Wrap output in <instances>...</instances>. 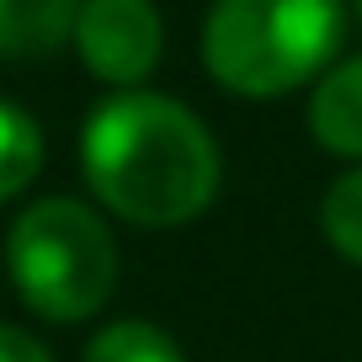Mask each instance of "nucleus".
Masks as SVG:
<instances>
[{"label": "nucleus", "instance_id": "4", "mask_svg": "<svg viewBox=\"0 0 362 362\" xmlns=\"http://www.w3.org/2000/svg\"><path fill=\"white\" fill-rule=\"evenodd\" d=\"M160 11L149 0H86L75 16V48L107 86H134L160 64Z\"/></svg>", "mask_w": 362, "mask_h": 362}, {"label": "nucleus", "instance_id": "10", "mask_svg": "<svg viewBox=\"0 0 362 362\" xmlns=\"http://www.w3.org/2000/svg\"><path fill=\"white\" fill-rule=\"evenodd\" d=\"M0 362H54V357H48V346L37 336H27L16 325H0Z\"/></svg>", "mask_w": 362, "mask_h": 362}, {"label": "nucleus", "instance_id": "8", "mask_svg": "<svg viewBox=\"0 0 362 362\" xmlns=\"http://www.w3.org/2000/svg\"><path fill=\"white\" fill-rule=\"evenodd\" d=\"M86 362H187L181 346L149 320H117L102 336H90Z\"/></svg>", "mask_w": 362, "mask_h": 362}, {"label": "nucleus", "instance_id": "6", "mask_svg": "<svg viewBox=\"0 0 362 362\" xmlns=\"http://www.w3.org/2000/svg\"><path fill=\"white\" fill-rule=\"evenodd\" d=\"M86 0H0V54L33 59L59 48L75 33V16Z\"/></svg>", "mask_w": 362, "mask_h": 362}, {"label": "nucleus", "instance_id": "1", "mask_svg": "<svg viewBox=\"0 0 362 362\" xmlns=\"http://www.w3.org/2000/svg\"><path fill=\"white\" fill-rule=\"evenodd\" d=\"M86 181L117 218L170 229L197 218L218 192L214 134L170 96L123 90L102 102L80 139Z\"/></svg>", "mask_w": 362, "mask_h": 362}, {"label": "nucleus", "instance_id": "5", "mask_svg": "<svg viewBox=\"0 0 362 362\" xmlns=\"http://www.w3.org/2000/svg\"><path fill=\"white\" fill-rule=\"evenodd\" d=\"M309 134H315L330 155L362 160V59L336 64L315 86V102H309Z\"/></svg>", "mask_w": 362, "mask_h": 362}, {"label": "nucleus", "instance_id": "9", "mask_svg": "<svg viewBox=\"0 0 362 362\" xmlns=\"http://www.w3.org/2000/svg\"><path fill=\"white\" fill-rule=\"evenodd\" d=\"M320 229L341 256L362 267V165L346 170L341 181H330L325 203H320Z\"/></svg>", "mask_w": 362, "mask_h": 362}, {"label": "nucleus", "instance_id": "11", "mask_svg": "<svg viewBox=\"0 0 362 362\" xmlns=\"http://www.w3.org/2000/svg\"><path fill=\"white\" fill-rule=\"evenodd\" d=\"M357 11H362V0H357Z\"/></svg>", "mask_w": 362, "mask_h": 362}, {"label": "nucleus", "instance_id": "2", "mask_svg": "<svg viewBox=\"0 0 362 362\" xmlns=\"http://www.w3.org/2000/svg\"><path fill=\"white\" fill-rule=\"evenodd\" d=\"M341 0H218L203 27L208 75L240 96H283L336 59Z\"/></svg>", "mask_w": 362, "mask_h": 362}, {"label": "nucleus", "instance_id": "7", "mask_svg": "<svg viewBox=\"0 0 362 362\" xmlns=\"http://www.w3.org/2000/svg\"><path fill=\"white\" fill-rule=\"evenodd\" d=\"M43 170V134L22 107L0 102V203L16 197L27 181Z\"/></svg>", "mask_w": 362, "mask_h": 362}, {"label": "nucleus", "instance_id": "3", "mask_svg": "<svg viewBox=\"0 0 362 362\" xmlns=\"http://www.w3.org/2000/svg\"><path fill=\"white\" fill-rule=\"evenodd\" d=\"M11 277L33 315L54 325L90 320L117 283L112 229L75 197H43L11 229Z\"/></svg>", "mask_w": 362, "mask_h": 362}]
</instances>
